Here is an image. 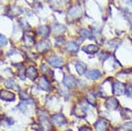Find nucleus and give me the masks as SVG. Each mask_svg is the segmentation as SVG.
Wrapping results in <instances>:
<instances>
[{"label": "nucleus", "mask_w": 132, "mask_h": 131, "mask_svg": "<svg viewBox=\"0 0 132 131\" xmlns=\"http://www.w3.org/2000/svg\"><path fill=\"white\" fill-rule=\"evenodd\" d=\"M126 86L119 81L115 82V83L113 84V93L118 96L123 95V94L126 93Z\"/></svg>", "instance_id": "nucleus-1"}, {"label": "nucleus", "mask_w": 132, "mask_h": 131, "mask_svg": "<svg viewBox=\"0 0 132 131\" xmlns=\"http://www.w3.org/2000/svg\"><path fill=\"white\" fill-rule=\"evenodd\" d=\"M80 13H81V10H80V7L79 6H74L68 12V17L71 19H76L78 17H80Z\"/></svg>", "instance_id": "nucleus-2"}, {"label": "nucleus", "mask_w": 132, "mask_h": 131, "mask_svg": "<svg viewBox=\"0 0 132 131\" xmlns=\"http://www.w3.org/2000/svg\"><path fill=\"white\" fill-rule=\"evenodd\" d=\"M118 106H119V102L115 98H109L105 102V107L110 111L115 110Z\"/></svg>", "instance_id": "nucleus-3"}, {"label": "nucleus", "mask_w": 132, "mask_h": 131, "mask_svg": "<svg viewBox=\"0 0 132 131\" xmlns=\"http://www.w3.org/2000/svg\"><path fill=\"white\" fill-rule=\"evenodd\" d=\"M52 122H53L54 125H57V126H61V125H65L66 124V120L62 115L56 114L52 117Z\"/></svg>", "instance_id": "nucleus-4"}, {"label": "nucleus", "mask_w": 132, "mask_h": 131, "mask_svg": "<svg viewBox=\"0 0 132 131\" xmlns=\"http://www.w3.org/2000/svg\"><path fill=\"white\" fill-rule=\"evenodd\" d=\"M48 61H49V63L51 64V65H53L54 67H56V68L61 67L62 64H63L62 59H60V58H59V56H50L49 59H48Z\"/></svg>", "instance_id": "nucleus-5"}, {"label": "nucleus", "mask_w": 132, "mask_h": 131, "mask_svg": "<svg viewBox=\"0 0 132 131\" xmlns=\"http://www.w3.org/2000/svg\"><path fill=\"white\" fill-rule=\"evenodd\" d=\"M15 99V96L13 93H11L6 90H2L1 91V100L2 101H6V102H13Z\"/></svg>", "instance_id": "nucleus-6"}, {"label": "nucleus", "mask_w": 132, "mask_h": 131, "mask_svg": "<svg viewBox=\"0 0 132 131\" xmlns=\"http://www.w3.org/2000/svg\"><path fill=\"white\" fill-rule=\"evenodd\" d=\"M73 113H74L75 116L79 117V118H84L86 115V112H85V110H84V108L79 104H77L76 106L74 107Z\"/></svg>", "instance_id": "nucleus-7"}, {"label": "nucleus", "mask_w": 132, "mask_h": 131, "mask_svg": "<svg viewBox=\"0 0 132 131\" xmlns=\"http://www.w3.org/2000/svg\"><path fill=\"white\" fill-rule=\"evenodd\" d=\"M95 127L98 131H107L108 121L105 120H99L95 125Z\"/></svg>", "instance_id": "nucleus-8"}, {"label": "nucleus", "mask_w": 132, "mask_h": 131, "mask_svg": "<svg viewBox=\"0 0 132 131\" xmlns=\"http://www.w3.org/2000/svg\"><path fill=\"white\" fill-rule=\"evenodd\" d=\"M63 83L65 84L67 87H75L77 85V79L74 77L71 76H66L65 78L63 79Z\"/></svg>", "instance_id": "nucleus-9"}, {"label": "nucleus", "mask_w": 132, "mask_h": 131, "mask_svg": "<svg viewBox=\"0 0 132 131\" xmlns=\"http://www.w3.org/2000/svg\"><path fill=\"white\" fill-rule=\"evenodd\" d=\"M36 49H37L38 52H46V51H48L50 49V42L47 41V40H42L36 45Z\"/></svg>", "instance_id": "nucleus-10"}, {"label": "nucleus", "mask_w": 132, "mask_h": 131, "mask_svg": "<svg viewBox=\"0 0 132 131\" xmlns=\"http://www.w3.org/2000/svg\"><path fill=\"white\" fill-rule=\"evenodd\" d=\"M25 75L27 76V78H29L30 79L34 80V79H36L37 78V71H36V69L34 66H31V67H29L26 70Z\"/></svg>", "instance_id": "nucleus-11"}, {"label": "nucleus", "mask_w": 132, "mask_h": 131, "mask_svg": "<svg viewBox=\"0 0 132 131\" xmlns=\"http://www.w3.org/2000/svg\"><path fill=\"white\" fill-rule=\"evenodd\" d=\"M38 85H39V87L42 90H45V91H50L51 90V85H50L49 81L47 80L45 78H41V79H39V81H38Z\"/></svg>", "instance_id": "nucleus-12"}, {"label": "nucleus", "mask_w": 132, "mask_h": 131, "mask_svg": "<svg viewBox=\"0 0 132 131\" xmlns=\"http://www.w3.org/2000/svg\"><path fill=\"white\" fill-rule=\"evenodd\" d=\"M101 72L99 70H90L86 73V78H88L90 79H98L101 78Z\"/></svg>", "instance_id": "nucleus-13"}, {"label": "nucleus", "mask_w": 132, "mask_h": 131, "mask_svg": "<svg viewBox=\"0 0 132 131\" xmlns=\"http://www.w3.org/2000/svg\"><path fill=\"white\" fill-rule=\"evenodd\" d=\"M82 50L85 53H87V54L92 55V54H95V53H97L98 51H99V47H98L97 45H93V44H91V45H88V46L83 47Z\"/></svg>", "instance_id": "nucleus-14"}, {"label": "nucleus", "mask_w": 132, "mask_h": 131, "mask_svg": "<svg viewBox=\"0 0 132 131\" xmlns=\"http://www.w3.org/2000/svg\"><path fill=\"white\" fill-rule=\"evenodd\" d=\"M65 47H66V50L69 51L70 53H76L79 50V45L76 42H73V41H70V42L67 43Z\"/></svg>", "instance_id": "nucleus-15"}, {"label": "nucleus", "mask_w": 132, "mask_h": 131, "mask_svg": "<svg viewBox=\"0 0 132 131\" xmlns=\"http://www.w3.org/2000/svg\"><path fill=\"white\" fill-rule=\"evenodd\" d=\"M76 69H77V72L79 73V75H83L85 73L86 69H87V66H86L85 63L79 61V62H78L76 64Z\"/></svg>", "instance_id": "nucleus-16"}, {"label": "nucleus", "mask_w": 132, "mask_h": 131, "mask_svg": "<svg viewBox=\"0 0 132 131\" xmlns=\"http://www.w3.org/2000/svg\"><path fill=\"white\" fill-rule=\"evenodd\" d=\"M38 34H39L40 36H43V37H46V36H49L50 34V29L48 26H41L38 28Z\"/></svg>", "instance_id": "nucleus-17"}, {"label": "nucleus", "mask_w": 132, "mask_h": 131, "mask_svg": "<svg viewBox=\"0 0 132 131\" xmlns=\"http://www.w3.org/2000/svg\"><path fill=\"white\" fill-rule=\"evenodd\" d=\"M65 27L61 25V24H56L53 28V32L56 34V35H60V34H62L65 32Z\"/></svg>", "instance_id": "nucleus-18"}, {"label": "nucleus", "mask_w": 132, "mask_h": 131, "mask_svg": "<svg viewBox=\"0 0 132 131\" xmlns=\"http://www.w3.org/2000/svg\"><path fill=\"white\" fill-rule=\"evenodd\" d=\"M86 100H87V102H89L90 104H92V105L96 104V96H95V94L92 93V92L87 93V95H86Z\"/></svg>", "instance_id": "nucleus-19"}, {"label": "nucleus", "mask_w": 132, "mask_h": 131, "mask_svg": "<svg viewBox=\"0 0 132 131\" xmlns=\"http://www.w3.org/2000/svg\"><path fill=\"white\" fill-rule=\"evenodd\" d=\"M24 41H25V44L27 46H33L34 43H35L34 37L32 36H30L29 34H25V36H24Z\"/></svg>", "instance_id": "nucleus-20"}, {"label": "nucleus", "mask_w": 132, "mask_h": 131, "mask_svg": "<svg viewBox=\"0 0 132 131\" xmlns=\"http://www.w3.org/2000/svg\"><path fill=\"white\" fill-rule=\"evenodd\" d=\"M121 115L125 119H131L132 118V111L128 108H122L121 111Z\"/></svg>", "instance_id": "nucleus-21"}, {"label": "nucleus", "mask_w": 132, "mask_h": 131, "mask_svg": "<svg viewBox=\"0 0 132 131\" xmlns=\"http://www.w3.org/2000/svg\"><path fill=\"white\" fill-rule=\"evenodd\" d=\"M5 84L8 88H12V89H16V90H19V87L17 86V84L13 81V79H7Z\"/></svg>", "instance_id": "nucleus-22"}, {"label": "nucleus", "mask_w": 132, "mask_h": 131, "mask_svg": "<svg viewBox=\"0 0 132 131\" xmlns=\"http://www.w3.org/2000/svg\"><path fill=\"white\" fill-rule=\"evenodd\" d=\"M121 130L122 131H132V122H126L122 125L121 127Z\"/></svg>", "instance_id": "nucleus-23"}, {"label": "nucleus", "mask_w": 132, "mask_h": 131, "mask_svg": "<svg viewBox=\"0 0 132 131\" xmlns=\"http://www.w3.org/2000/svg\"><path fill=\"white\" fill-rule=\"evenodd\" d=\"M80 35H81L83 37L89 38V39H92L93 38V36L91 35V33L88 32V31H86V30H81V31H80Z\"/></svg>", "instance_id": "nucleus-24"}, {"label": "nucleus", "mask_w": 132, "mask_h": 131, "mask_svg": "<svg viewBox=\"0 0 132 131\" xmlns=\"http://www.w3.org/2000/svg\"><path fill=\"white\" fill-rule=\"evenodd\" d=\"M126 91L127 93V95H132V84H128L126 86Z\"/></svg>", "instance_id": "nucleus-25"}, {"label": "nucleus", "mask_w": 132, "mask_h": 131, "mask_svg": "<svg viewBox=\"0 0 132 131\" xmlns=\"http://www.w3.org/2000/svg\"><path fill=\"white\" fill-rule=\"evenodd\" d=\"M0 37H1V46H5L7 45V39L6 37L3 36V35H1L0 36Z\"/></svg>", "instance_id": "nucleus-26"}, {"label": "nucleus", "mask_w": 132, "mask_h": 131, "mask_svg": "<svg viewBox=\"0 0 132 131\" xmlns=\"http://www.w3.org/2000/svg\"><path fill=\"white\" fill-rule=\"evenodd\" d=\"M79 131H92V130L89 127H87V126H82V127L79 128Z\"/></svg>", "instance_id": "nucleus-27"}, {"label": "nucleus", "mask_w": 132, "mask_h": 131, "mask_svg": "<svg viewBox=\"0 0 132 131\" xmlns=\"http://www.w3.org/2000/svg\"><path fill=\"white\" fill-rule=\"evenodd\" d=\"M113 131H119V130H113Z\"/></svg>", "instance_id": "nucleus-28"}, {"label": "nucleus", "mask_w": 132, "mask_h": 131, "mask_svg": "<svg viewBox=\"0 0 132 131\" xmlns=\"http://www.w3.org/2000/svg\"><path fill=\"white\" fill-rule=\"evenodd\" d=\"M67 131H72V130H67Z\"/></svg>", "instance_id": "nucleus-29"}]
</instances>
